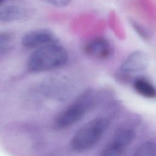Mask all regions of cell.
I'll list each match as a JSON object with an SVG mask.
<instances>
[{"mask_svg":"<svg viewBox=\"0 0 156 156\" xmlns=\"http://www.w3.org/2000/svg\"><path fill=\"white\" fill-rule=\"evenodd\" d=\"M11 40V36L7 32H0V55L4 52L9 48Z\"/></svg>","mask_w":156,"mask_h":156,"instance_id":"8fae6325","label":"cell"},{"mask_svg":"<svg viewBox=\"0 0 156 156\" xmlns=\"http://www.w3.org/2000/svg\"><path fill=\"white\" fill-rule=\"evenodd\" d=\"M150 63L149 55L140 50L132 52L122 62L120 71L124 74H134L145 70Z\"/></svg>","mask_w":156,"mask_h":156,"instance_id":"8992f818","label":"cell"},{"mask_svg":"<svg viewBox=\"0 0 156 156\" xmlns=\"http://www.w3.org/2000/svg\"><path fill=\"white\" fill-rule=\"evenodd\" d=\"M83 51L91 57L107 59L112 54V46L107 38L99 37L87 41L83 47Z\"/></svg>","mask_w":156,"mask_h":156,"instance_id":"52a82bcc","label":"cell"},{"mask_svg":"<svg viewBox=\"0 0 156 156\" xmlns=\"http://www.w3.org/2000/svg\"><path fill=\"white\" fill-rule=\"evenodd\" d=\"M58 38L49 29L40 28L30 30L21 38V44L27 48H39L49 44H57Z\"/></svg>","mask_w":156,"mask_h":156,"instance_id":"5b68a950","label":"cell"},{"mask_svg":"<svg viewBox=\"0 0 156 156\" xmlns=\"http://www.w3.org/2000/svg\"><path fill=\"white\" fill-rule=\"evenodd\" d=\"M135 136L134 130L130 128L118 129L111 140L102 150L100 156H122L133 140Z\"/></svg>","mask_w":156,"mask_h":156,"instance_id":"277c9868","label":"cell"},{"mask_svg":"<svg viewBox=\"0 0 156 156\" xmlns=\"http://www.w3.org/2000/svg\"><path fill=\"white\" fill-rule=\"evenodd\" d=\"M96 98L93 90L85 91L57 116L54 127L57 129H66L80 121L96 103Z\"/></svg>","mask_w":156,"mask_h":156,"instance_id":"3957f363","label":"cell"},{"mask_svg":"<svg viewBox=\"0 0 156 156\" xmlns=\"http://www.w3.org/2000/svg\"><path fill=\"white\" fill-rule=\"evenodd\" d=\"M68 54L64 48L58 44H49L36 49L29 57L27 67L32 72L51 71L63 66Z\"/></svg>","mask_w":156,"mask_h":156,"instance_id":"7a4b0ae2","label":"cell"},{"mask_svg":"<svg viewBox=\"0 0 156 156\" xmlns=\"http://www.w3.org/2000/svg\"><path fill=\"white\" fill-rule=\"evenodd\" d=\"M133 87L138 94L144 98L153 99L155 98L156 96L155 86L146 77H136L133 81Z\"/></svg>","mask_w":156,"mask_h":156,"instance_id":"9c48e42d","label":"cell"},{"mask_svg":"<svg viewBox=\"0 0 156 156\" xmlns=\"http://www.w3.org/2000/svg\"><path fill=\"white\" fill-rule=\"evenodd\" d=\"M44 2L49 4L54 7H63L69 5L71 3V1L68 0H48L45 1Z\"/></svg>","mask_w":156,"mask_h":156,"instance_id":"7c38bea8","label":"cell"},{"mask_svg":"<svg viewBox=\"0 0 156 156\" xmlns=\"http://www.w3.org/2000/svg\"><path fill=\"white\" fill-rule=\"evenodd\" d=\"M132 24L133 25V27L135 29L136 31H137V32L139 34V35H140L143 38H147V34L145 33L144 30L141 29L140 26H139L135 22H133V21H132Z\"/></svg>","mask_w":156,"mask_h":156,"instance_id":"4fadbf2b","label":"cell"},{"mask_svg":"<svg viewBox=\"0 0 156 156\" xmlns=\"http://www.w3.org/2000/svg\"><path fill=\"white\" fill-rule=\"evenodd\" d=\"M3 2H4V1H3L0 0V7H1V5H2V4H3Z\"/></svg>","mask_w":156,"mask_h":156,"instance_id":"5bb4252c","label":"cell"},{"mask_svg":"<svg viewBox=\"0 0 156 156\" xmlns=\"http://www.w3.org/2000/svg\"><path fill=\"white\" fill-rule=\"evenodd\" d=\"M110 122L104 117H97L84 124L73 136L71 149L77 153L87 152L101 140L108 128Z\"/></svg>","mask_w":156,"mask_h":156,"instance_id":"6da1fadb","label":"cell"},{"mask_svg":"<svg viewBox=\"0 0 156 156\" xmlns=\"http://www.w3.org/2000/svg\"><path fill=\"white\" fill-rule=\"evenodd\" d=\"M132 156H156L155 143L153 141H146L142 143Z\"/></svg>","mask_w":156,"mask_h":156,"instance_id":"30bf717a","label":"cell"},{"mask_svg":"<svg viewBox=\"0 0 156 156\" xmlns=\"http://www.w3.org/2000/svg\"><path fill=\"white\" fill-rule=\"evenodd\" d=\"M30 10L21 5L13 4L0 7V21H15L26 18Z\"/></svg>","mask_w":156,"mask_h":156,"instance_id":"ba28073f","label":"cell"}]
</instances>
